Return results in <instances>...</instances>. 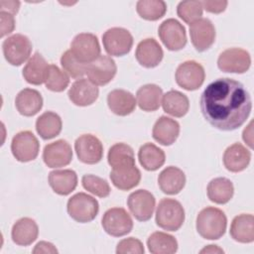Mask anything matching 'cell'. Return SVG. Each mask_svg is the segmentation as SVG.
<instances>
[{
    "label": "cell",
    "mask_w": 254,
    "mask_h": 254,
    "mask_svg": "<svg viewBox=\"0 0 254 254\" xmlns=\"http://www.w3.org/2000/svg\"><path fill=\"white\" fill-rule=\"evenodd\" d=\"M199 103L204 119L222 131H232L242 126L252 109L251 97L244 85L228 77L209 83Z\"/></svg>",
    "instance_id": "obj_1"
},
{
    "label": "cell",
    "mask_w": 254,
    "mask_h": 254,
    "mask_svg": "<svg viewBox=\"0 0 254 254\" xmlns=\"http://www.w3.org/2000/svg\"><path fill=\"white\" fill-rule=\"evenodd\" d=\"M227 226L225 213L212 206H207L199 211L196 217V230L198 234L208 240H216L223 236Z\"/></svg>",
    "instance_id": "obj_2"
},
{
    "label": "cell",
    "mask_w": 254,
    "mask_h": 254,
    "mask_svg": "<svg viewBox=\"0 0 254 254\" xmlns=\"http://www.w3.org/2000/svg\"><path fill=\"white\" fill-rule=\"evenodd\" d=\"M185 221V209L174 198H163L156 210V223L167 231L179 230Z\"/></svg>",
    "instance_id": "obj_3"
},
{
    "label": "cell",
    "mask_w": 254,
    "mask_h": 254,
    "mask_svg": "<svg viewBox=\"0 0 254 254\" xmlns=\"http://www.w3.org/2000/svg\"><path fill=\"white\" fill-rule=\"evenodd\" d=\"M66 210L73 220L79 223H86L96 217L99 211V204L93 196L85 192H77L67 200Z\"/></svg>",
    "instance_id": "obj_4"
},
{
    "label": "cell",
    "mask_w": 254,
    "mask_h": 254,
    "mask_svg": "<svg viewBox=\"0 0 254 254\" xmlns=\"http://www.w3.org/2000/svg\"><path fill=\"white\" fill-rule=\"evenodd\" d=\"M32 43L29 38L22 34H15L8 37L2 44L3 55L6 61L12 65H21L26 62L32 53Z\"/></svg>",
    "instance_id": "obj_5"
},
{
    "label": "cell",
    "mask_w": 254,
    "mask_h": 254,
    "mask_svg": "<svg viewBox=\"0 0 254 254\" xmlns=\"http://www.w3.org/2000/svg\"><path fill=\"white\" fill-rule=\"evenodd\" d=\"M104 50L109 56L122 57L127 55L133 46V37L131 33L120 27L108 29L102 35Z\"/></svg>",
    "instance_id": "obj_6"
},
{
    "label": "cell",
    "mask_w": 254,
    "mask_h": 254,
    "mask_svg": "<svg viewBox=\"0 0 254 254\" xmlns=\"http://www.w3.org/2000/svg\"><path fill=\"white\" fill-rule=\"evenodd\" d=\"M101 224L105 232L114 237L124 236L133 228L130 214L122 207H112L106 210L102 216Z\"/></svg>",
    "instance_id": "obj_7"
},
{
    "label": "cell",
    "mask_w": 254,
    "mask_h": 254,
    "mask_svg": "<svg viewBox=\"0 0 254 254\" xmlns=\"http://www.w3.org/2000/svg\"><path fill=\"white\" fill-rule=\"evenodd\" d=\"M11 151L17 161L27 163L38 157L40 143L31 131H21L13 137Z\"/></svg>",
    "instance_id": "obj_8"
},
{
    "label": "cell",
    "mask_w": 254,
    "mask_h": 254,
    "mask_svg": "<svg viewBox=\"0 0 254 254\" xmlns=\"http://www.w3.org/2000/svg\"><path fill=\"white\" fill-rule=\"evenodd\" d=\"M251 65L250 54L240 48H231L223 51L217 59V66L221 71L244 73Z\"/></svg>",
    "instance_id": "obj_9"
},
{
    "label": "cell",
    "mask_w": 254,
    "mask_h": 254,
    "mask_svg": "<svg viewBox=\"0 0 254 254\" xmlns=\"http://www.w3.org/2000/svg\"><path fill=\"white\" fill-rule=\"evenodd\" d=\"M176 81L182 88L191 91L198 89L205 77L203 66L195 61H187L181 64L176 70Z\"/></svg>",
    "instance_id": "obj_10"
},
{
    "label": "cell",
    "mask_w": 254,
    "mask_h": 254,
    "mask_svg": "<svg viewBox=\"0 0 254 254\" xmlns=\"http://www.w3.org/2000/svg\"><path fill=\"white\" fill-rule=\"evenodd\" d=\"M70 51L79 62L90 64L100 56L98 39L91 33H80L73 38Z\"/></svg>",
    "instance_id": "obj_11"
},
{
    "label": "cell",
    "mask_w": 254,
    "mask_h": 254,
    "mask_svg": "<svg viewBox=\"0 0 254 254\" xmlns=\"http://www.w3.org/2000/svg\"><path fill=\"white\" fill-rule=\"evenodd\" d=\"M158 35L170 51H180L187 45V34L185 27L176 19L165 20L159 27Z\"/></svg>",
    "instance_id": "obj_12"
},
{
    "label": "cell",
    "mask_w": 254,
    "mask_h": 254,
    "mask_svg": "<svg viewBox=\"0 0 254 254\" xmlns=\"http://www.w3.org/2000/svg\"><path fill=\"white\" fill-rule=\"evenodd\" d=\"M74 150L78 160L88 165L99 163L103 157L102 143L92 134L80 135L74 142Z\"/></svg>",
    "instance_id": "obj_13"
},
{
    "label": "cell",
    "mask_w": 254,
    "mask_h": 254,
    "mask_svg": "<svg viewBox=\"0 0 254 254\" xmlns=\"http://www.w3.org/2000/svg\"><path fill=\"white\" fill-rule=\"evenodd\" d=\"M127 205L132 215L139 221L149 220L156 206L155 196L146 190H138L130 193Z\"/></svg>",
    "instance_id": "obj_14"
},
{
    "label": "cell",
    "mask_w": 254,
    "mask_h": 254,
    "mask_svg": "<svg viewBox=\"0 0 254 254\" xmlns=\"http://www.w3.org/2000/svg\"><path fill=\"white\" fill-rule=\"evenodd\" d=\"M117 66L113 59L108 56H99L95 61L87 64L86 75L95 85H105L115 76Z\"/></svg>",
    "instance_id": "obj_15"
},
{
    "label": "cell",
    "mask_w": 254,
    "mask_h": 254,
    "mask_svg": "<svg viewBox=\"0 0 254 254\" xmlns=\"http://www.w3.org/2000/svg\"><path fill=\"white\" fill-rule=\"evenodd\" d=\"M190 36L197 52L208 50L215 41V28L207 18H200L190 25Z\"/></svg>",
    "instance_id": "obj_16"
},
{
    "label": "cell",
    "mask_w": 254,
    "mask_h": 254,
    "mask_svg": "<svg viewBox=\"0 0 254 254\" xmlns=\"http://www.w3.org/2000/svg\"><path fill=\"white\" fill-rule=\"evenodd\" d=\"M43 160L49 168L67 166L72 160L71 147L64 139L50 143L44 148Z\"/></svg>",
    "instance_id": "obj_17"
},
{
    "label": "cell",
    "mask_w": 254,
    "mask_h": 254,
    "mask_svg": "<svg viewBox=\"0 0 254 254\" xmlns=\"http://www.w3.org/2000/svg\"><path fill=\"white\" fill-rule=\"evenodd\" d=\"M98 94L99 90L97 85L86 78L75 80L67 92L69 100L77 106L91 105L97 99Z\"/></svg>",
    "instance_id": "obj_18"
},
{
    "label": "cell",
    "mask_w": 254,
    "mask_h": 254,
    "mask_svg": "<svg viewBox=\"0 0 254 254\" xmlns=\"http://www.w3.org/2000/svg\"><path fill=\"white\" fill-rule=\"evenodd\" d=\"M135 57L142 66L152 68L162 62L164 52L160 44L155 39L148 38L138 44Z\"/></svg>",
    "instance_id": "obj_19"
},
{
    "label": "cell",
    "mask_w": 254,
    "mask_h": 254,
    "mask_svg": "<svg viewBox=\"0 0 254 254\" xmlns=\"http://www.w3.org/2000/svg\"><path fill=\"white\" fill-rule=\"evenodd\" d=\"M224 167L232 173L244 171L251 160L250 151L240 143H234L227 147L223 154Z\"/></svg>",
    "instance_id": "obj_20"
},
{
    "label": "cell",
    "mask_w": 254,
    "mask_h": 254,
    "mask_svg": "<svg viewBox=\"0 0 254 254\" xmlns=\"http://www.w3.org/2000/svg\"><path fill=\"white\" fill-rule=\"evenodd\" d=\"M158 185L164 193L177 194L186 185V175L178 167H167L160 173L158 177Z\"/></svg>",
    "instance_id": "obj_21"
},
{
    "label": "cell",
    "mask_w": 254,
    "mask_h": 254,
    "mask_svg": "<svg viewBox=\"0 0 254 254\" xmlns=\"http://www.w3.org/2000/svg\"><path fill=\"white\" fill-rule=\"evenodd\" d=\"M180 134V124L167 116H161L154 124L152 135L155 141L164 146L176 142Z\"/></svg>",
    "instance_id": "obj_22"
},
{
    "label": "cell",
    "mask_w": 254,
    "mask_h": 254,
    "mask_svg": "<svg viewBox=\"0 0 254 254\" xmlns=\"http://www.w3.org/2000/svg\"><path fill=\"white\" fill-rule=\"evenodd\" d=\"M15 106L21 115L31 117L42 109L43 97L36 89L24 88L17 94Z\"/></svg>",
    "instance_id": "obj_23"
},
{
    "label": "cell",
    "mask_w": 254,
    "mask_h": 254,
    "mask_svg": "<svg viewBox=\"0 0 254 254\" xmlns=\"http://www.w3.org/2000/svg\"><path fill=\"white\" fill-rule=\"evenodd\" d=\"M39 235V227L36 221L30 217H22L18 219L11 231L12 240L20 246H28L32 244Z\"/></svg>",
    "instance_id": "obj_24"
},
{
    "label": "cell",
    "mask_w": 254,
    "mask_h": 254,
    "mask_svg": "<svg viewBox=\"0 0 254 254\" xmlns=\"http://www.w3.org/2000/svg\"><path fill=\"white\" fill-rule=\"evenodd\" d=\"M49 185L60 195H67L77 186V176L73 170H55L49 174Z\"/></svg>",
    "instance_id": "obj_25"
},
{
    "label": "cell",
    "mask_w": 254,
    "mask_h": 254,
    "mask_svg": "<svg viewBox=\"0 0 254 254\" xmlns=\"http://www.w3.org/2000/svg\"><path fill=\"white\" fill-rule=\"evenodd\" d=\"M134 95L125 89H114L107 95V105L116 115L126 116L131 114L136 108Z\"/></svg>",
    "instance_id": "obj_26"
},
{
    "label": "cell",
    "mask_w": 254,
    "mask_h": 254,
    "mask_svg": "<svg viewBox=\"0 0 254 254\" xmlns=\"http://www.w3.org/2000/svg\"><path fill=\"white\" fill-rule=\"evenodd\" d=\"M230 236L240 243H251L254 240V217L242 213L235 216L230 225Z\"/></svg>",
    "instance_id": "obj_27"
},
{
    "label": "cell",
    "mask_w": 254,
    "mask_h": 254,
    "mask_svg": "<svg viewBox=\"0 0 254 254\" xmlns=\"http://www.w3.org/2000/svg\"><path fill=\"white\" fill-rule=\"evenodd\" d=\"M49 64L40 53H35L23 68V76L27 82L40 85L46 80Z\"/></svg>",
    "instance_id": "obj_28"
},
{
    "label": "cell",
    "mask_w": 254,
    "mask_h": 254,
    "mask_svg": "<svg viewBox=\"0 0 254 254\" xmlns=\"http://www.w3.org/2000/svg\"><path fill=\"white\" fill-rule=\"evenodd\" d=\"M162 97V88L153 83H148L141 86L136 93L137 104L139 105L140 109L147 112H152L159 109Z\"/></svg>",
    "instance_id": "obj_29"
},
{
    "label": "cell",
    "mask_w": 254,
    "mask_h": 254,
    "mask_svg": "<svg viewBox=\"0 0 254 254\" xmlns=\"http://www.w3.org/2000/svg\"><path fill=\"white\" fill-rule=\"evenodd\" d=\"M109 177L115 188L121 190H129L139 185L141 180V172L136 166H131L120 169H112Z\"/></svg>",
    "instance_id": "obj_30"
},
{
    "label": "cell",
    "mask_w": 254,
    "mask_h": 254,
    "mask_svg": "<svg viewBox=\"0 0 254 254\" xmlns=\"http://www.w3.org/2000/svg\"><path fill=\"white\" fill-rule=\"evenodd\" d=\"M206 192L212 202L225 204L232 198L234 187L232 182L226 178H215L208 183Z\"/></svg>",
    "instance_id": "obj_31"
},
{
    "label": "cell",
    "mask_w": 254,
    "mask_h": 254,
    "mask_svg": "<svg viewBox=\"0 0 254 254\" xmlns=\"http://www.w3.org/2000/svg\"><path fill=\"white\" fill-rule=\"evenodd\" d=\"M161 103L164 111L174 117L185 116L190 108L188 96L178 90H170L165 93Z\"/></svg>",
    "instance_id": "obj_32"
},
{
    "label": "cell",
    "mask_w": 254,
    "mask_h": 254,
    "mask_svg": "<svg viewBox=\"0 0 254 254\" xmlns=\"http://www.w3.org/2000/svg\"><path fill=\"white\" fill-rule=\"evenodd\" d=\"M138 159L141 166L147 171H157L166 160L165 152L153 143L142 145L138 152Z\"/></svg>",
    "instance_id": "obj_33"
},
{
    "label": "cell",
    "mask_w": 254,
    "mask_h": 254,
    "mask_svg": "<svg viewBox=\"0 0 254 254\" xmlns=\"http://www.w3.org/2000/svg\"><path fill=\"white\" fill-rule=\"evenodd\" d=\"M62 128V119L55 112L47 111L37 118L36 130L44 140H50L60 135Z\"/></svg>",
    "instance_id": "obj_34"
},
{
    "label": "cell",
    "mask_w": 254,
    "mask_h": 254,
    "mask_svg": "<svg viewBox=\"0 0 254 254\" xmlns=\"http://www.w3.org/2000/svg\"><path fill=\"white\" fill-rule=\"evenodd\" d=\"M107 161L112 169H120L135 166L133 149L125 143H116L110 147Z\"/></svg>",
    "instance_id": "obj_35"
},
{
    "label": "cell",
    "mask_w": 254,
    "mask_h": 254,
    "mask_svg": "<svg viewBox=\"0 0 254 254\" xmlns=\"http://www.w3.org/2000/svg\"><path fill=\"white\" fill-rule=\"evenodd\" d=\"M147 246L153 254H173L178 250V241L171 234L156 231L149 236Z\"/></svg>",
    "instance_id": "obj_36"
},
{
    "label": "cell",
    "mask_w": 254,
    "mask_h": 254,
    "mask_svg": "<svg viewBox=\"0 0 254 254\" xmlns=\"http://www.w3.org/2000/svg\"><path fill=\"white\" fill-rule=\"evenodd\" d=\"M138 15L148 21H157L167 12V4L162 0H140L136 4Z\"/></svg>",
    "instance_id": "obj_37"
},
{
    "label": "cell",
    "mask_w": 254,
    "mask_h": 254,
    "mask_svg": "<svg viewBox=\"0 0 254 254\" xmlns=\"http://www.w3.org/2000/svg\"><path fill=\"white\" fill-rule=\"evenodd\" d=\"M45 84L49 90L62 92L68 86L69 77L66 72L60 69L56 64H49Z\"/></svg>",
    "instance_id": "obj_38"
},
{
    "label": "cell",
    "mask_w": 254,
    "mask_h": 254,
    "mask_svg": "<svg viewBox=\"0 0 254 254\" xmlns=\"http://www.w3.org/2000/svg\"><path fill=\"white\" fill-rule=\"evenodd\" d=\"M61 64L69 76L73 78H81L86 73V66L87 64H83L79 62L74 55L71 53L70 50L65 51L61 58Z\"/></svg>",
    "instance_id": "obj_39"
},
{
    "label": "cell",
    "mask_w": 254,
    "mask_h": 254,
    "mask_svg": "<svg viewBox=\"0 0 254 254\" xmlns=\"http://www.w3.org/2000/svg\"><path fill=\"white\" fill-rule=\"evenodd\" d=\"M202 11L201 1H182L177 7L178 16L190 25L201 18Z\"/></svg>",
    "instance_id": "obj_40"
},
{
    "label": "cell",
    "mask_w": 254,
    "mask_h": 254,
    "mask_svg": "<svg viewBox=\"0 0 254 254\" xmlns=\"http://www.w3.org/2000/svg\"><path fill=\"white\" fill-rule=\"evenodd\" d=\"M82 187L92 194L99 197H107L110 194V186L107 181L94 175H84L81 179Z\"/></svg>",
    "instance_id": "obj_41"
},
{
    "label": "cell",
    "mask_w": 254,
    "mask_h": 254,
    "mask_svg": "<svg viewBox=\"0 0 254 254\" xmlns=\"http://www.w3.org/2000/svg\"><path fill=\"white\" fill-rule=\"evenodd\" d=\"M145 252L143 243L134 237H129L122 239L121 241L118 242L116 246V253L117 254H127V253H132V254H143Z\"/></svg>",
    "instance_id": "obj_42"
},
{
    "label": "cell",
    "mask_w": 254,
    "mask_h": 254,
    "mask_svg": "<svg viewBox=\"0 0 254 254\" xmlns=\"http://www.w3.org/2000/svg\"><path fill=\"white\" fill-rule=\"evenodd\" d=\"M1 19V33L0 37L3 38L6 35L11 34L15 29V19L14 15L7 12H0Z\"/></svg>",
    "instance_id": "obj_43"
},
{
    "label": "cell",
    "mask_w": 254,
    "mask_h": 254,
    "mask_svg": "<svg viewBox=\"0 0 254 254\" xmlns=\"http://www.w3.org/2000/svg\"><path fill=\"white\" fill-rule=\"evenodd\" d=\"M227 4H228L227 1H210V0L201 1L202 8L207 12L213 13V14H219L223 12L226 9Z\"/></svg>",
    "instance_id": "obj_44"
},
{
    "label": "cell",
    "mask_w": 254,
    "mask_h": 254,
    "mask_svg": "<svg viewBox=\"0 0 254 254\" xmlns=\"http://www.w3.org/2000/svg\"><path fill=\"white\" fill-rule=\"evenodd\" d=\"M20 8L19 1H0V12H7L12 15L18 13Z\"/></svg>",
    "instance_id": "obj_45"
},
{
    "label": "cell",
    "mask_w": 254,
    "mask_h": 254,
    "mask_svg": "<svg viewBox=\"0 0 254 254\" xmlns=\"http://www.w3.org/2000/svg\"><path fill=\"white\" fill-rule=\"evenodd\" d=\"M33 253H58L57 248L54 246V244L47 242V241H40L39 243H37V245L35 246Z\"/></svg>",
    "instance_id": "obj_46"
},
{
    "label": "cell",
    "mask_w": 254,
    "mask_h": 254,
    "mask_svg": "<svg viewBox=\"0 0 254 254\" xmlns=\"http://www.w3.org/2000/svg\"><path fill=\"white\" fill-rule=\"evenodd\" d=\"M252 124H253V122L251 121L250 123H249V125L243 130V133H242V138H243V141L250 147V148H252L253 147V136H252V134H253V132H252Z\"/></svg>",
    "instance_id": "obj_47"
},
{
    "label": "cell",
    "mask_w": 254,
    "mask_h": 254,
    "mask_svg": "<svg viewBox=\"0 0 254 254\" xmlns=\"http://www.w3.org/2000/svg\"><path fill=\"white\" fill-rule=\"evenodd\" d=\"M215 253V252H217V253H223V250L222 249H220V248H218L216 245H208L207 247H205V248H203L201 251H200V253Z\"/></svg>",
    "instance_id": "obj_48"
}]
</instances>
